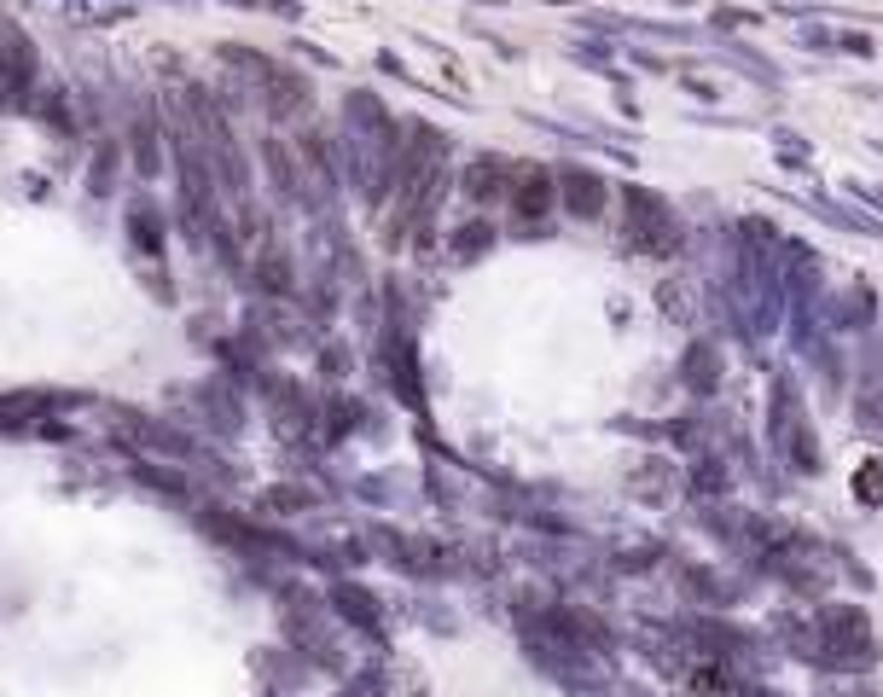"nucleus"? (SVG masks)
<instances>
[{
  "label": "nucleus",
  "mask_w": 883,
  "mask_h": 697,
  "mask_svg": "<svg viewBox=\"0 0 883 697\" xmlns=\"http://www.w3.org/2000/svg\"><path fill=\"white\" fill-rule=\"evenodd\" d=\"M36 88V47L18 23H0V111H23Z\"/></svg>",
  "instance_id": "nucleus-1"
},
{
  "label": "nucleus",
  "mask_w": 883,
  "mask_h": 697,
  "mask_svg": "<svg viewBox=\"0 0 883 697\" xmlns=\"http://www.w3.org/2000/svg\"><path fill=\"white\" fill-rule=\"evenodd\" d=\"M820 634H825V663H843V668H866L877 651H872V628L861 610H825L820 616Z\"/></svg>",
  "instance_id": "nucleus-2"
},
{
  "label": "nucleus",
  "mask_w": 883,
  "mask_h": 697,
  "mask_svg": "<svg viewBox=\"0 0 883 697\" xmlns=\"http://www.w3.org/2000/svg\"><path fill=\"white\" fill-rule=\"evenodd\" d=\"M628 232L639 250H674V221L652 192H628Z\"/></svg>",
  "instance_id": "nucleus-3"
},
{
  "label": "nucleus",
  "mask_w": 883,
  "mask_h": 697,
  "mask_svg": "<svg viewBox=\"0 0 883 697\" xmlns=\"http://www.w3.org/2000/svg\"><path fill=\"white\" fill-rule=\"evenodd\" d=\"M128 227H135L140 245L158 250V210H151V203H135V210H128Z\"/></svg>",
  "instance_id": "nucleus-4"
},
{
  "label": "nucleus",
  "mask_w": 883,
  "mask_h": 697,
  "mask_svg": "<svg viewBox=\"0 0 883 697\" xmlns=\"http://www.w3.org/2000/svg\"><path fill=\"white\" fill-rule=\"evenodd\" d=\"M569 203H576V210H593V203H599V180L569 175Z\"/></svg>",
  "instance_id": "nucleus-5"
},
{
  "label": "nucleus",
  "mask_w": 883,
  "mask_h": 697,
  "mask_svg": "<svg viewBox=\"0 0 883 697\" xmlns=\"http://www.w3.org/2000/svg\"><path fill=\"white\" fill-rule=\"evenodd\" d=\"M861 495H872V500H883V471H872V477L861 471Z\"/></svg>",
  "instance_id": "nucleus-6"
}]
</instances>
